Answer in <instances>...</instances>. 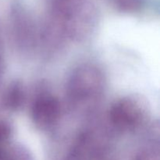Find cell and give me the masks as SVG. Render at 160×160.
<instances>
[{
  "instance_id": "1",
  "label": "cell",
  "mask_w": 160,
  "mask_h": 160,
  "mask_svg": "<svg viewBox=\"0 0 160 160\" xmlns=\"http://www.w3.org/2000/svg\"><path fill=\"white\" fill-rule=\"evenodd\" d=\"M106 87V76L98 66L91 62L78 65L72 70L66 86L69 106L74 112L91 115L102 100Z\"/></svg>"
},
{
  "instance_id": "2",
  "label": "cell",
  "mask_w": 160,
  "mask_h": 160,
  "mask_svg": "<svg viewBox=\"0 0 160 160\" xmlns=\"http://www.w3.org/2000/svg\"><path fill=\"white\" fill-rule=\"evenodd\" d=\"M107 117L108 123L114 131L134 132L142 128L148 120V106L138 97H122L112 103Z\"/></svg>"
},
{
  "instance_id": "3",
  "label": "cell",
  "mask_w": 160,
  "mask_h": 160,
  "mask_svg": "<svg viewBox=\"0 0 160 160\" xmlns=\"http://www.w3.org/2000/svg\"><path fill=\"white\" fill-rule=\"evenodd\" d=\"M62 106L59 98L48 92H41L33 99L31 117L33 123L41 131L54 128L61 118Z\"/></svg>"
},
{
  "instance_id": "4",
  "label": "cell",
  "mask_w": 160,
  "mask_h": 160,
  "mask_svg": "<svg viewBox=\"0 0 160 160\" xmlns=\"http://www.w3.org/2000/svg\"><path fill=\"white\" fill-rule=\"evenodd\" d=\"M11 22L9 37L15 48L20 52L28 53L39 44L40 34L28 17L17 16Z\"/></svg>"
},
{
  "instance_id": "5",
  "label": "cell",
  "mask_w": 160,
  "mask_h": 160,
  "mask_svg": "<svg viewBox=\"0 0 160 160\" xmlns=\"http://www.w3.org/2000/svg\"><path fill=\"white\" fill-rule=\"evenodd\" d=\"M26 89L20 81H12L5 89L0 98V106L6 111L21 109L26 101Z\"/></svg>"
},
{
  "instance_id": "6",
  "label": "cell",
  "mask_w": 160,
  "mask_h": 160,
  "mask_svg": "<svg viewBox=\"0 0 160 160\" xmlns=\"http://www.w3.org/2000/svg\"><path fill=\"white\" fill-rule=\"evenodd\" d=\"M13 130L9 122L0 120V148L9 145Z\"/></svg>"
},
{
  "instance_id": "7",
  "label": "cell",
  "mask_w": 160,
  "mask_h": 160,
  "mask_svg": "<svg viewBox=\"0 0 160 160\" xmlns=\"http://www.w3.org/2000/svg\"><path fill=\"white\" fill-rule=\"evenodd\" d=\"M120 10L124 12H134L142 6V0H112Z\"/></svg>"
},
{
  "instance_id": "8",
  "label": "cell",
  "mask_w": 160,
  "mask_h": 160,
  "mask_svg": "<svg viewBox=\"0 0 160 160\" xmlns=\"http://www.w3.org/2000/svg\"><path fill=\"white\" fill-rule=\"evenodd\" d=\"M3 67H4V60H3V54H2V48L1 40H0V78L2 75Z\"/></svg>"
}]
</instances>
